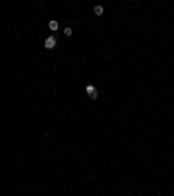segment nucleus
Here are the masks:
<instances>
[{"mask_svg":"<svg viewBox=\"0 0 174 196\" xmlns=\"http://www.w3.org/2000/svg\"><path fill=\"white\" fill-rule=\"evenodd\" d=\"M94 12H96V16H101V14H103V7H101V5H96V7H94Z\"/></svg>","mask_w":174,"mask_h":196,"instance_id":"obj_4","label":"nucleus"},{"mask_svg":"<svg viewBox=\"0 0 174 196\" xmlns=\"http://www.w3.org/2000/svg\"><path fill=\"white\" fill-rule=\"evenodd\" d=\"M65 35L70 37V35H71V28H65Z\"/></svg>","mask_w":174,"mask_h":196,"instance_id":"obj_5","label":"nucleus"},{"mask_svg":"<svg viewBox=\"0 0 174 196\" xmlns=\"http://www.w3.org/2000/svg\"><path fill=\"white\" fill-rule=\"evenodd\" d=\"M87 95H89L91 98H96V96H97V91H96V88L89 84V86H87Z\"/></svg>","mask_w":174,"mask_h":196,"instance_id":"obj_2","label":"nucleus"},{"mask_svg":"<svg viewBox=\"0 0 174 196\" xmlns=\"http://www.w3.org/2000/svg\"><path fill=\"white\" fill-rule=\"evenodd\" d=\"M56 42H58V40L54 39V37H47V39H45V47H47V49L56 47Z\"/></svg>","mask_w":174,"mask_h":196,"instance_id":"obj_1","label":"nucleus"},{"mask_svg":"<svg viewBox=\"0 0 174 196\" xmlns=\"http://www.w3.org/2000/svg\"><path fill=\"white\" fill-rule=\"evenodd\" d=\"M49 28L52 30V32H56V30H58V21H51V23H49Z\"/></svg>","mask_w":174,"mask_h":196,"instance_id":"obj_3","label":"nucleus"}]
</instances>
